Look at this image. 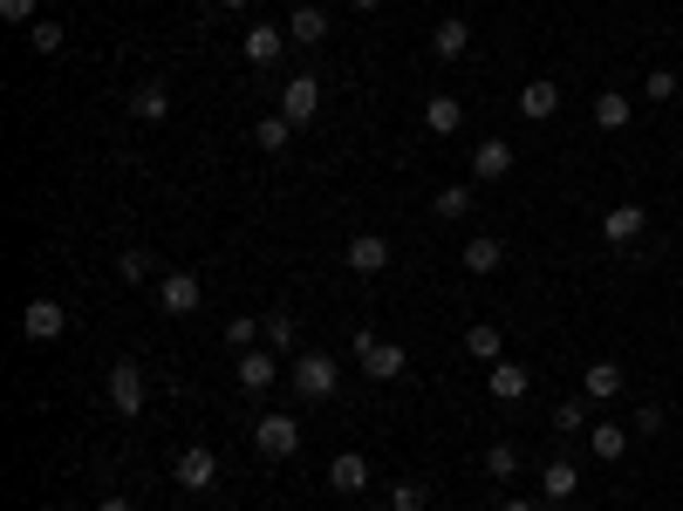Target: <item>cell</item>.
<instances>
[{
    "label": "cell",
    "mask_w": 683,
    "mask_h": 511,
    "mask_svg": "<svg viewBox=\"0 0 683 511\" xmlns=\"http://www.w3.org/2000/svg\"><path fill=\"white\" fill-rule=\"evenodd\" d=\"M581 396H588V402H615V396H622V369H615V362H588V375H581Z\"/></svg>",
    "instance_id": "24"
},
{
    "label": "cell",
    "mask_w": 683,
    "mask_h": 511,
    "mask_svg": "<svg viewBox=\"0 0 683 511\" xmlns=\"http://www.w3.org/2000/svg\"><path fill=\"white\" fill-rule=\"evenodd\" d=\"M349 8H356V14H376V8H383V0H349Z\"/></svg>",
    "instance_id": "40"
},
{
    "label": "cell",
    "mask_w": 683,
    "mask_h": 511,
    "mask_svg": "<svg viewBox=\"0 0 683 511\" xmlns=\"http://www.w3.org/2000/svg\"><path fill=\"white\" fill-rule=\"evenodd\" d=\"M574 491H581V464H574V457H553V464L540 471V498H561L568 504Z\"/></svg>",
    "instance_id": "22"
},
{
    "label": "cell",
    "mask_w": 683,
    "mask_h": 511,
    "mask_svg": "<svg viewBox=\"0 0 683 511\" xmlns=\"http://www.w3.org/2000/svg\"><path fill=\"white\" fill-rule=\"evenodd\" d=\"M301 341V327H294V314H288V307H273V314H267V348L273 354H288Z\"/></svg>",
    "instance_id": "29"
},
{
    "label": "cell",
    "mask_w": 683,
    "mask_h": 511,
    "mask_svg": "<svg viewBox=\"0 0 683 511\" xmlns=\"http://www.w3.org/2000/svg\"><path fill=\"white\" fill-rule=\"evenodd\" d=\"M629 437H636L629 423H588V450L601 457V464H622V457H629Z\"/></svg>",
    "instance_id": "18"
},
{
    "label": "cell",
    "mask_w": 683,
    "mask_h": 511,
    "mask_svg": "<svg viewBox=\"0 0 683 511\" xmlns=\"http://www.w3.org/2000/svg\"><path fill=\"white\" fill-rule=\"evenodd\" d=\"M342 260H349V273H383V266H390V239H383V233H356Z\"/></svg>",
    "instance_id": "17"
},
{
    "label": "cell",
    "mask_w": 683,
    "mask_h": 511,
    "mask_svg": "<svg viewBox=\"0 0 683 511\" xmlns=\"http://www.w3.org/2000/svg\"><path fill=\"white\" fill-rule=\"evenodd\" d=\"M171 477H179V491H212V484H219V457L206 444H185L179 464H171Z\"/></svg>",
    "instance_id": "7"
},
{
    "label": "cell",
    "mask_w": 683,
    "mask_h": 511,
    "mask_svg": "<svg viewBox=\"0 0 683 511\" xmlns=\"http://www.w3.org/2000/svg\"><path fill=\"white\" fill-rule=\"evenodd\" d=\"M431 55H438V62H465V55H472V28H465V14H444L438 28H431Z\"/></svg>",
    "instance_id": "16"
},
{
    "label": "cell",
    "mask_w": 683,
    "mask_h": 511,
    "mask_svg": "<svg viewBox=\"0 0 683 511\" xmlns=\"http://www.w3.org/2000/svg\"><path fill=\"white\" fill-rule=\"evenodd\" d=\"M513 110L526 116V123H547L553 110H561V83H547V75H534L520 96H513Z\"/></svg>",
    "instance_id": "15"
},
{
    "label": "cell",
    "mask_w": 683,
    "mask_h": 511,
    "mask_svg": "<svg viewBox=\"0 0 683 511\" xmlns=\"http://www.w3.org/2000/svg\"><path fill=\"white\" fill-rule=\"evenodd\" d=\"M588 396H574V402H561V409H553V437H588Z\"/></svg>",
    "instance_id": "28"
},
{
    "label": "cell",
    "mask_w": 683,
    "mask_h": 511,
    "mask_svg": "<svg viewBox=\"0 0 683 511\" xmlns=\"http://www.w3.org/2000/svg\"><path fill=\"white\" fill-rule=\"evenodd\" d=\"M253 450L273 457V464H281V457H294V450H301V416H288V409L260 416V423H253Z\"/></svg>",
    "instance_id": "3"
},
{
    "label": "cell",
    "mask_w": 683,
    "mask_h": 511,
    "mask_svg": "<svg viewBox=\"0 0 683 511\" xmlns=\"http://www.w3.org/2000/svg\"><path fill=\"white\" fill-rule=\"evenodd\" d=\"M465 354H472V362H505V335H499V327L492 321H478V327H465Z\"/></svg>",
    "instance_id": "23"
},
{
    "label": "cell",
    "mask_w": 683,
    "mask_h": 511,
    "mask_svg": "<svg viewBox=\"0 0 683 511\" xmlns=\"http://www.w3.org/2000/svg\"><path fill=\"white\" fill-rule=\"evenodd\" d=\"M62 41H69V35H62V21H48V14L28 28V48H35V55H62Z\"/></svg>",
    "instance_id": "31"
},
{
    "label": "cell",
    "mask_w": 683,
    "mask_h": 511,
    "mask_svg": "<svg viewBox=\"0 0 683 511\" xmlns=\"http://www.w3.org/2000/svg\"><path fill=\"white\" fill-rule=\"evenodd\" d=\"M131 116H137V123H164V116H171V89H164V83H144V89L131 96Z\"/></svg>",
    "instance_id": "26"
},
{
    "label": "cell",
    "mask_w": 683,
    "mask_h": 511,
    "mask_svg": "<svg viewBox=\"0 0 683 511\" xmlns=\"http://www.w3.org/2000/svg\"><path fill=\"white\" fill-rule=\"evenodd\" d=\"M288 41H301V48L328 41V8H315V0H301V8L288 14Z\"/></svg>",
    "instance_id": "20"
},
{
    "label": "cell",
    "mask_w": 683,
    "mask_h": 511,
    "mask_svg": "<svg viewBox=\"0 0 683 511\" xmlns=\"http://www.w3.org/2000/svg\"><path fill=\"white\" fill-rule=\"evenodd\" d=\"M643 102H676V68H649L643 75Z\"/></svg>",
    "instance_id": "33"
},
{
    "label": "cell",
    "mask_w": 683,
    "mask_h": 511,
    "mask_svg": "<svg viewBox=\"0 0 683 511\" xmlns=\"http://www.w3.org/2000/svg\"><path fill=\"white\" fill-rule=\"evenodd\" d=\"M629 116H636V102L622 89H601L595 96V130H629Z\"/></svg>",
    "instance_id": "25"
},
{
    "label": "cell",
    "mask_w": 683,
    "mask_h": 511,
    "mask_svg": "<svg viewBox=\"0 0 683 511\" xmlns=\"http://www.w3.org/2000/svg\"><path fill=\"white\" fill-rule=\"evenodd\" d=\"M424 504H431V484H417V477L390 484V511H424Z\"/></svg>",
    "instance_id": "30"
},
{
    "label": "cell",
    "mask_w": 683,
    "mask_h": 511,
    "mask_svg": "<svg viewBox=\"0 0 683 511\" xmlns=\"http://www.w3.org/2000/svg\"><path fill=\"white\" fill-rule=\"evenodd\" d=\"M431 212H438V219H465V212H472V185H444V191L431 198Z\"/></svg>",
    "instance_id": "32"
},
{
    "label": "cell",
    "mask_w": 683,
    "mask_h": 511,
    "mask_svg": "<svg viewBox=\"0 0 683 511\" xmlns=\"http://www.w3.org/2000/svg\"><path fill=\"white\" fill-rule=\"evenodd\" d=\"M0 21H28V28H35V21H41V0H0Z\"/></svg>",
    "instance_id": "36"
},
{
    "label": "cell",
    "mask_w": 683,
    "mask_h": 511,
    "mask_svg": "<svg viewBox=\"0 0 683 511\" xmlns=\"http://www.w3.org/2000/svg\"><path fill=\"white\" fill-rule=\"evenodd\" d=\"M486 396H492V402L534 396V369H526V362H492V369H486Z\"/></svg>",
    "instance_id": "10"
},
{
    "label": "cell",
    "mask_w": 683,
    "mask_h": 511,
    "mask_svg": "<svg viewBox=\"0 0 683 511\" xmlns=\"http://www.w3.org/2000/svg\"><path fill=\"white\" fill-rule=\"evenodd\" d=\"M643 233H649L643 204H609V212H601V239H609V246H636Z\"/></svg>",
    "instance_id": "11"
},
{
    "label": "cell",
    "mask_w": 683,
    "mask_h": 511,
    "mask_svg": "<svg viewBox=\"0 0 683 511\" xmlns=\"http://www.w3.org/2000/svg\"><path fill=\"white\" fill-rule=\"evenodd\" d=\"M356 362H363L369 382H397L403 369H411V354H403L397 341H383V335H369V327H363V335H356Z\"/></svg>",
    "instance_id": "2"
},
{
    "label": "cell",
    "mask_w": 683,
    "mask_h": 511,
    "mask_svg": "<svg viewBox=\"0 0 683 511\" xmlns=\"http://www.w3.org/2000/svg\"><path fill=\"white\" fill-rule=\"evenodd\" d=\"M472 177H478V185H499V177H513V144H505V137H486V144L472 150Z\"/></svg>",
    "instance_id": "14"
},
{
    "label": "cell",
    "mask_w": 683,
    "mask_h": 511,
    "mask_svg": "<svg viewBox=\"0 0 683 511\" xmlns=\"http://www.w3.org/2000/svg\"><path fill=\"white\" fill-rule=\"evenodd\" d=\"M240 55H246L253 68H273V62L288 55V28H267V21H260V28H246V35H240Z\"/></svg>",
    "instance_id": "12"
},
{
    "label": "cell",
    "mask_w": 683,
    "mask_h": 511,
    "mask_svg": "<svg viewBox=\"0 0 683 511\" xmlns=\"http://www.w3.org/2000/svg\"><path fill=\"white\" fill-rule=\"evenodd\" d=\"M219 8H233V14H240V8H253V0H219Z\"/></svg>",
    "instance_id": "41"
},
{
    "label": "cell",
    "mask_w": 683,
    "mask_h": 511,
    "mask_svg": "<svg viewBox=\"0 0 683 511\" xmlns=\"http://www.w3.org/2000/svg\"><path fill=\"white\" fill-rule=\"evenodd\" d=\"M670 416H663V409H656V402H643V416H636V429H643V437H656V429H663Z\"/></svg>",
    "instance_id": "37"
},
{
    "label": "cell",
    "mask_w": 683,
    "mask_h": 511,
    "mask_svg": "<svg viewBox=\"0 0 683 511\" xmlns=\"http://www.w3.org/2000/svg\"><path fill=\"white\" fill-rule=\"evenodd\" d=\"M117 279H131V287H144V279H150V252H117Z\"/></svg>",
    "instance_id": "35"
},
{
    "label": "cell",
    "mask_w": 683,
    "mask_h": 511,
    "mask_svg": "<svg viewBox=\"0 0 683 511\" xmlns=\"http://www.w3.org/2000/svg\"><path fill=\"white\" fill-rule=\"evenodd\" d=\"M328 491L363 498V491H369V457H363V450H342L336 464H328Z\"/></svg>",
    "instance_id": "13"
},
{
    "label": "cell",
    "mask_w": 683,
    "mask_h": 511,
    "mask_svg": "<svg viewBox=\"0 0 683 511\" xmlns=\"http://www.w3.org/2000/svg\"><path fill=\"white\" fill-rule=\"evenodd\" d=\"M288 137H294V123H288L281 110H267L260 123H253V144H260V150H273V158H281V150H288Z\"/></svg>",
    "instance_id": "27"
},
{
    "label": "cell",
    "mask_w": 683,
    "mask_h": 511,
    "mask_svg": "<svg viewBox=\"0 0 683 511\" xmlns=\"http://www.w3.org/2000/svg\"><path fill=\"white\" fill-rule=\"evenodd\" d=\"M459 123H465L459 96H424V130H431V137H459Z\"/></svg>",
    "instance_id": "19"
},
{
    "label": "cell",
    "mask_w": 683,
    "mask_h": 511,
    "mask_svg": "<svg viewBox=\"0 0 683 511\" xmlns=\"http://www.w3.org/2000/svg\"><path fill=\"white\" fill-rule=\"evenodd\" d=\"M198 307H206V279L198 273H164L158 279V314L185 321V314H198Z\"/></svg>",
    "instance_id": "4"
},
{
    "label": "cell",
    "mask_w": 683,
    "mask_h": 511,
    "mask_svg": "<svg viewBox=\"0 0 683 511\" xmlns=\"http://www.w3.org/2000/svg\"><path fill=\"white\" fill-rule=\"evenodd\" d=\"M96 511H137V504H131V498H117V491H110V498H96Z\"/></svg>",
    "instance_id": "38"
},
{
    "label": "cell",
    "mask_w": 683,
    "mask_h": 511,
    "mask_svg": "<svg viewBox=\"0 0 683 511\" xmlns=\"http://www.w3.org/2000/svg\"><path fill=\"white\" fill-rule=\"evenodd\" d=\"M233 375H240V389H246V396H267L273 382H281V354L260 341V348H246L240 362H233Z\"/></svg>",
    "instance_id": "6"
},
{
    "label": "cell",
    "mask_w": 683,
    "mask_h": 511,
    "mask_svg": "<svg viewBox=\"0 0 683 511\" xmlns=\"http://www.w3.org/2000/svg\"><path fill=\"white\" fill-rule=\"evenodd\" d=\"M499 511H540V504H534V498H505Z\"/></svg>",
    "instance_id": "39"
},
{
    "label": "cell",
    "mask_w": 683,
    "mask_h": 511,
    "mask_svg": "<svg viewBox=\"0 0 683 511\" xmlns=\"http://www.w3.org/2000/svg\"><path fill=\"white\" fill-rule=\"evenodd\" d=\"M110 409L144 416V362H110Z\"/></svg>",
    "instance_id": "8"
},
{
    "label": "cell",
    "mask_w": 683,
    "mask_h": 511,
    "mask_svg": "<svg viewBox=\"0 0 683 511\" xmlns=\"http://www.w3.org/2000/svg\"><path fill=\"white\" fill-rule=\"evenodd\" d=\"M288 382H294L301 402H328V396L342 389V369H336V354L308 348V354H294V362H288Z\"/></svg>",
    "instance_id": "1"
},
{
    "label": "cell",
    "mask_w": 683,
    "mask_h": 511,
    "mask_svg": "<svg viewBox=\"0 0 683 511\" xmlns=\"http://www.w3.org/2000/svg\"><path fill=\"white\" fill-rule=\"evenodd\" d=\"M62 327H69V307H62V300L41 294V300L21 307V335H28L35 348H41V341H62Z\"/></svg>",
    "instance_id": "5"
},
{
    "label": "cell",
    "mask_w": 683,
    "mask_h": 511,
    "mask_svg": "<svg viewBox=\"0 0 683 511\" xmlns=\"http://www.w3.org/2000/svg\"><path fill=\"white\" fill-rule=\"evenodd\" d=\"M459 260H465V273H478V279H486V273H499V266H505V246H499L492 233H472Z\"/></svg>",
    "instance_id": "21"
},
{
    "label": "cell",
    "mask_w": 683,
    "mask_h": 511,
    "mask_svg": "<svg viewBox=\"0 0 683 511\" xmlns=\"http://www.w3.org/2000/svg\"><path fill=\"white\" fill-rule=\"evenodd\" d=\"M281 116L294 123V130H301V123H315V116H321V83H315V75H294V83L281 89Z\"/></svg>",
    "instance_id": "9"
},
{
    "label": "cell",
    "mask_w": 683,
    "mask_h": 511,
    "mask_svg": "<svg viewBox=\"0 0 683 511\" xmlns=\"http://www.w3.org/2000/svg\"><path fill=\"white\" fill-rule=\"evenodd\" d=\"M486 477H520V444H492L486 450Z\"/></svg>",
    "instance_id": "34"
}]
</instances>
